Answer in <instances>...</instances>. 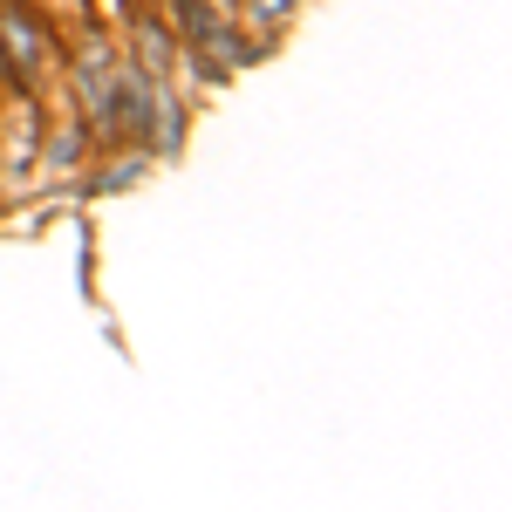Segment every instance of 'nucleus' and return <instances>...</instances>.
<instances>
[{"label":"nucleus","instance_id":"obj_4","mask_svg":"<svg viewBox=\"0 0 512 512\" xmlns=\"http://www.w3.org/2000/svg\"><path fill=\"white\" fill-rule=\"evenodd\" d=\"M76 151H82V130H62V137L48 144V171H62V164H76Z\"/></svg>","mask_w":512,"mask_h":512},{"label":"nucleus","instance_id":"obj_3","mask_svg":"<svg viewBox=\"0 0 512 512\" xmlns=\"http://www.w3.org/2000/svg\"><path fill=\"white\" fill-rule=\"evenodd\" d=\"M137 48H144V76H164V69H171V35H164L158 21L137 28Z\"/></svg>","mask_w":512,"mask_h":512},{"label":"nucleus","instance_id":"obj_6","mask_svg":"<svg viewBox=\"0 0 512 512\" xmlns=\"http://www.w3.org/2000/svg\"><path fill=\"white\" fill-rule=\"evenodd\" d=\"M0 76H7V55H0Z\"/></svg>","mask_w":512,"mask_h":512},{"label":"nucleus","instance_id":"obj_1","mask_svg":"<svg viewBox=\"0 0 512 512\" xmlns=\"http://www.w3.org/2000/svg\"><path fill=\"white\" fill-rule=\"evenodd\" d=\"M0 55H14V62H7V76L35 82L41 55H48V35H41V21L28 14V7H7V14H0Z\"/></svg>","mask_w":512,"mask_h":512},{"label":"nucleus","instance_id":"obj_5","mask_svg":"<svg viewBox=\"0 0 512 512\" xmlns=\"http://www.w3.org/2000/svg\"><path fill=\"white\" fill-rule=\"evenodd\" d=\"M253 21H287V0H253Z\"/></svg>","mask_w":512,"mask_h":512},{"label":"nucleus","instance_id":"obj_2","mask_svg":"<svg viewBox=\"0 0 512 512\" xmlns=\"http://www.w3.org/2000/svg\"><path fill=\"white\" fill-rule=\"evenodd\" d=\"M171 7H178V35H192V41H205L219 21H226L219 0H171Z\"/></svg>","mask_w":512,"mask_h":512}]
</instances>
